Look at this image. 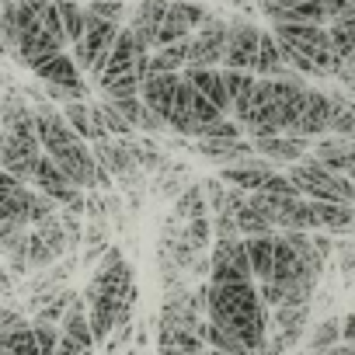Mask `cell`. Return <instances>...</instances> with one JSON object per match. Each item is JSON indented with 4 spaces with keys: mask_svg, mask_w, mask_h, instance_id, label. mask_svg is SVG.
<instances>
[{
    "mask_svg": "<svg viewBox=\"0 0 355 355\" xmlns=\"http://www.w3.org/2000/svg\"><path fill=\"white\" fill-rule=\"evenodd\" d=\"M261 28L251 21H230V35H227V53H223V67L227 70H254L258 67V53H261Z\"/></svg>",
    "mask_w": 355,
    "mask_h": 355,
    "instance_id": "cell-7",
    "label": "cell"
},
{
    "mask_svg": "<svg viewBox=\"0 0 355 355\" xmlns=\"http://www.w3.org/2000/svg\"><path fill=\"white\" fill-rule=\"evenodd\" d=\"M39 157H42V150H32V146H25V143L4 136V153H0V164H4L8 174H15V178H21V182L32 185V174H35Z\"/></svg>",
    "mask_w": 355,
    "mask_h": 355,
    "instance_id": "cell-17",
    "label": "cell"
},
{
    "mask_svg": "<svg viewBox=\"0 0 355 355\" xmlns=\"http://www.w3.org/2000/svg\"><path fill=\"white\" fill-rule=\"evenodd\" d=\"M327 18H331V25L345 21V18H355V4L352 0H327Z\"/></svg>",
    "mask_w": 355,
    "mask_h": 355,
    "instance_id": "cell-34",
    "label": "cell"
},
{
    "mask_svg": "<svg viewBox=\"0 0 355 355\" xmlns=\"http://www.w3.org/2000/svg\"><path fill=\"white\" fill-rule=\"evenodd\" d=\"M313 157L327 164L338 174H348L355 164V139L352 136H331V139H313Z\"/></svg>",
    "mask_w": 355,
    "mask_h": 355,
    "instance_id": "cell-16",
    "label": "cell"
},
{
    "mask_svg": "<svg viewBox=\"0 0 355 355\" xmlns=\"http://www.w3.org/2000/svg\"><path fill=\"white\" fill-rule=\"evenodd\" d=\"M258 8L272 25H331L327 0H261Z\"/></svg>",
    "mask_w": 355,
    "mask_h": 355,
    "instance_id": "cell-5",
    "label": "cell"
},
{
    "mask_svg": "<svg viewBox=\"0 0 355 355\" xmlns=\"http://www.w3.org/2000/svg\"><path fill=\"white\" fill-rule=\"evenodd\" d=\"M56 8H60V18L67 25L70 42H80L84 32H87V4H77V0H56Z\"/></svg>",
    "mask_w": 355,
    "mask_h": 355,
    "instance_id": "cell-25",
    "label": "cell"
},
{
    "mask_svg": "<svg viewBox=\"0 0 355 355\" xmlns=\"http://www.w3.org/2000/svg\"><path fill=\"white\" fill-rule=\"evenodd\" d=\"M119 32H122V21H108V18H98V15L87 11V32H84L80 42L70 46V53H73L77 67L84 73H91L94 80L105 73V63H108V53H112Z\"/></svg>",
    "mask_w": 355,
    "mask_h": 355,
    "instance_id": "cell-3",
    "label": "cell"
},
{
    "mask_svg": "<svg viewBox=\"0 0 355 355\" xmlns=\"http://www.w3.org/2000/svg\"><path fill=\"white\" fill-rule=\"evenodd\" d=\"M331 42H334V53H338L341 63H355V18L334 21L331 25Z\"/></svg>",
    "mask_w": 355,
    "mask_h": 355,
    "instance_id": "cell-27",
    "label": "cell"
},
{
    "mask_svg": "<svg viewBox=\"0 0 355 355\" xmlns=\"http://www.w3.org/2000/svg\"><path fill=\"white\" fill-rule=\"evenodd\" d=\"M209 355H230V352H220V348H213V352H209Z\"/></svg>",
    "mask_w": 355,
    "mask_h": 355,
    "instance_id": "cell-39",
    "label": "cell"
},
{
    "mask_svg": "<svg viewBox=\"0 0 355 355\" xmlns=\"http://www.w3.org/2000/svg\"><path fill=\"white\" fill-rule=\"evenodd\" d=\"M25 324H32V320H28V317H21V313L15 310V303H8L4 310H0V334L18 331V327H25Z\"/></svg>",
    "mask_w": 355,
    "mask_h": 355,
    "instance_id": "cell-33",
    "label": "cell"
},
{
    "mask_svg": "<svg viewBox=\"0 0 355 355\" xmlns=\"http://www.w3.org/2000/svg\"><path fill=\"white\" fill-rule=\"evenodd\" d=\"M84 300H87V313H91V327H94L98 345H105L112 338V331H119L122 324H132L139 289L132 282L129 261L122 258V248L112 244L105 251V258L98 261V268L84 289Z\"/></svg>",
    "mask_w": 355,
    "mask_h": 355,
    "instance_id": "cell-1",
    "label": "cell"
},
{
    "mask_svg": "<svg viewBox=\"0 0 355 355\" xmlns=\"http://www.w3.org/2000/svg\"><path fill=\"white\" fill-rule=\"evenodd\" d=\"M213 209H209V196H206V189L202 185H185V192L174 199V216L178 220H199V216H209Z\"/></svg>",
    "mask_w": 355,
    "mask_h": 355,
    "instance_id": "cell-21",
    "label": "cell"
},
{
    "mask_svg": "<svg viewBox=\"0 0 355 355\" xmlns=\"http://www.w3.org/2000/svg\"><path fill=\"white\" fill-rule=\"evenodd\" d=\"M313 209L320 216V230H331L334 237H355V206L352 202L313 199Z\"/></svg>",
    "mask_w": 355,
    "mask_h": 355,
    "instance_id": "cell-18",
    "label": "cell"
},
{
    "mask_svg": "<svg viewBox=\"0 0 355 355\" xmlns=\"http://www.w3.org/2000/svg\"><path fill=\"white\" fill-rule=\"evenodd\" d=\"M331 132L355 139V101L345 91H331Z\"/></svg>",
    "mask_w": 355,
    "mask_h": 355,
    "instance_id": "cell-22",
    "label": "cell"
},
{
    "mask_svg": "<svg viewBox=\"0 0 355 355\" xmlns=\"http://www.w3.org/2000/svg\"><path fill=\"white\" fill-rule=\"evenodd\" d=\"M227 35H230V21L213 15L196 35H192V49H189V67H223V53H227Z\"/></svg>",
    "mask_w": 355,
    "mask_h": 355,
    "instance_id": "cell-6",
    "label": "cell"
},
{
    "mask_svg": "<svg viewBox=\"0 0 355 355\" xmlns=\"http://www.w3.org/2000/svg\"><path fill=\"white\" fill-rule=\"evenodd\" d=\"M202 189H206V196H209L213 216H216V213H241V206H244L248 196H251V192H244V189L223 182V178H206Z\"/></svg>",
    "mask_w": 355,
    "mask_h": 355,
    "instance_id": "cell-19",
    "label": "cell"
},
{
    "mask_svg": "<svg viewBox=\"0 0 355 355\" xmlns=\"http://www.w3.org/2000/svg\"><path fill=\"white\" fill-rule=\"evenodd\" d=\"M108 223L105 220H91L87 230H84V265H94L98 258H105L108 251Z\"/></svg>",
    "mask_w": 355,
    "mask_h": 355,
    "instance_id": "cell-26",
    "label": "cell"
},
{
    "mask_svg": "<svg viewBox=\"0 0 355 355\" xmlns=\"http://www.w3.org/2000/svg\"><path fill=\"white\" fill-rule=\"evenodd\" d=\"M345 341H352V345H355V313H348V317H345Z\"/></svg>",
    "mask_w": 355,
    "mask_h": 355,
    "instance_id": "cell-37",
    "label": "cell"
},
{
    "mask_svg": "<svg viewBox=\"0 0 355 355\" xmlns=\"http://www.w3.org/2000/svg\"><path fill=\"white\" fill-rule=\"evenodd\" d=\"M129 338H132V324H122V327L112 331V338L101 345V355H122V348H125Z\"/></svg>",
    "mask_w": 355,
    "mask_h": 355,
    "instance_id": "cell-32",
    "label": "cell"
},
{
    "mask_svg": "<svg viewBox=\"0 0 355 355\" xmlns=\"http://www.w3.org/2000/svg\"><path fill=\"white\" fill-rule=\"evenodd\" d=\"M209 258H213L209 282L254 279V268H251V254H248V241L244 237H216L213 248H209Z\"/></svg>",
    "mask_w": 355,
    "mask_h": 355,
    "instance_id": "cell-4",
    "label": "cell"
},
{
    "mask_svg": "<svg viewBox=\"0 0 355 355\" xmlns=\"http://www.w3.org/2000/svg\"><path fill=\"white\" fill-rule=\"evenodd\" d=\"M196 150L216 164H244L261 157L254 139H196Z\"/></svg>",
    "mask_w": 355,
    "mask_h": 355,
    "instance_id": "cell-15",
    "label": "cell"
},
{
    "mask_svg": "<svg viewBox=\"0 0 355 355\" xmlns=\"http://www.w3.org/2000/svg\"><path fill=\"white\" fill-rule=\"evenodd\" d=\"M94 348H87L84 341H77V338H70V334H63L60 338V348H56V355H91Z\"/></svg>",
    "mask_w": 355,
    "mask_h": 355,
    "instance_id": "cell-35",
    "label": "cell"
},
{
    "mask_svg": "<svg viewBox=\"0 0 355 355\" xmlns=\"http://www.w3.org/2000/svg\"><path fill=\"white\" fill-rule=\"evenodd\" d=\"M136 56H139V39L132 32V25H122L112 53H108V63H105V73L94 80V84H108V80H119L125 73H136Z\"/></svg>",
    "mask_w": 355,
    "mask_h": 355,
    "instance_id": "cell-10",
    "label": "cell"
},
{
    "mask_svg": "<svg viewBox=\"0 0 355 355\" xmlns=\"http://www.w3.org/2000/svg\"><path fill=\"white\" fill-rule=\"evenodd\" d=\"M338 254H341V272L355 279V244L352 241H341L338 244Z\"/></svg>",
    "mask_w": 355,
    "mask_h": 355,
    "instance_id": "cell-36",
    "label": "cell"
},
{
    "mask_svg": "<svg viewBox=\"0 0 355 355\" xmlns=\"http://www.w3.org/2000/svg\"><path fill=\"white\" fill-rule=\"evenodd\" d=\"M275 234H258V237H244L248 241V254H251V268L258 282H268L275 275Z\"/></svg>",
    "mask_w": 355,
    "mask_h": 355,
    "instance_id": "cell-20",
    "label": "cell"
},
{
    "mask_svg": "<svg viewBox=\"0 0 355 355\" xmlns=\"http://www.w3.org/2000/svg\"><path fill=\"white\" fill-rule=\"evenodd\" d=\"M223 77H227V87H230V94H234V105L258 84V73L254 70H227L223 67Z\"/></svg>",
    "mask_w": 355,
    "mask_h": 355,
    "instance_id": "cell-30",
    "label": "cell"
},
{
    "mask_svg": "<svg viewBox=\"0 0 355 355\" xmlns=\"http://www.w3.org/2000/svg\"><path fill=\"white\" fill-rule=\"evenodd\" d=\"M275 174L279 171L268 164V157H254V160H244V164H227L220 171L223 182H230V185H237L244 192H265Z\"/></svg>",
    "mask_w": 355,
    "mask_h": 355,
    "instance_id": "cell-9",
    "label": "cell"
},
{
    "mask_svg": "<svg viewBox=\"0 0 355 355\" xmlns=\"http://www.w3.org/2000/svg\"><path fill=\"white\" fill-rule=\"evenodd\" d=\"M352 4H355V0H352Z\"/></svg>",
    "mask_w": 355,
    "mask_h": 355,
    "instance_id": "cell-40",
    "label": "cell"
},
{
    "mask_svg": "<svg viewBox=\"0 0 355 355\" xmlns=\"http://www.w3.org/2000/svg\"><path fill=\"white\" fill-rule=\"evenodd\" d=\"M254 146H258V153L268 157L272 164H300L303 157H310L313 139H300V136L279 132V136H261V139H254Z\"/></svg>",
    "mask_w": 355,
    "mask_h": 355,
    "instance_id": "cell-12",
    "label": "cell"
},
{
    "mask_svg": "<svg viewBox=\"0 0 355 355\" xmlns=\"http://www.w3.org/2000/svg\"><path fill=\"white\" fill-rule=\"evenodd\" d=\"M223 115H234V94L227 87V77H223V67H185L182 70Z\"/></svg>",
    "mask_w": 355,
    "mask_h": 355,
    "instance_id": "cell-11",
    "label": "cell"
},
{
    "mask_svg": "<svg viewBox=\"0 0 355 355\" xmlns=\"http://www.w3.org/2000/svg\"><path fill=\"white\" fill-rule=\"evenodd\" d=\"M272 32L279 35L289 67H296L306 77H334V70L341 67L334 42H331V28L324 25H272Z\"/></svg>",
    "mask_w": 355,
    "mask_h": 355,
    "instance_id": "cell-2",
    "label": "cell"
},
{
    "mask_svg": "<svg viewBox=\"0 0 355 355\" xmlns=\"http://www.w3.org/2000/svg\"><path fill=\"white\" fill-rule=\"evenodd\" d=\"M185 230H189V237H192V244H196L199 251H206V248L213 244V237H216V230H213V216L189 220V223H185Z\"/></svg>",
    "mask_w": 355,
    "mask_h": 355,
    "instance_id": "cell-31",
    "label": "cell"
},
{
    "mask_svg": "<svg viewBox=\"0 0 355 355\" xmlns=\"http://www.w3.org/2000/svg\"><path fill=\"white\" fill-rule=\"evenodd\" d=\"M0 355H42V345L35 338V324L0 334Z\"/></svg>",
    "mask_w": 355,
    "mask_h": 355,
    "instance_id": "cell-23",
    "label": "cell"
},
{
    "mask_svg": "<svg viewBox=\"0 0 355 355\" xmlns=\"http://www.w3.org/2000/svg\"><path fill=\"white\" fill-rule=\"evenodd\" d=\"M324 132H331V94H324L320 87H306L303 108H300L296 122L289 125V136L317 139Z\"/></svg>",
    "mask_w": 355,
    "mask_h": 355,
    "instance_id": "cell-8",
    "label": "cell"
},
{
    "mask_svg": "<svg viewBox=\"0 0 355 355\" xmlns=\"http://www.w3.org/2000/svg\"><path fill=\"white\" fill-rule=\"evenodd\" d=\"M125 355H146V352H143V348H139V345H136V348H129V352H125Z\"/></svg>",
    "mask_w": 355,
    "mask_h": 355,
    "instance_id": "cell-38",
    "label": "cell"
},
{
    "mask_svg": "<svg viewBox=\"0 0 355 355\" xmlns=\"http://www.w3.org/2000/svg\"><path fill=\"white\" fill-rule=\"evenodd\" d=\"M63 112H67V119H70V125L87 139V143H98V139H108V129H105V115H101V105L98 101H70V105H63Z\"/></svg>",
    "mask_w": 355,
    "mask_h": 355,
    "instance_id": "cell-14",
    "label": "cell"
},
{
    "mask_svg": "<svg viewBox=\"0 0 355 355\" xmlns=\"http://www.w3.org/2000/svg\"><path fill=\"white\" fill-rule=\"evenodd\" d=\"M167 8H171V0H139L136 11H132V32L139 39V46L146 49H157V35H160V25L167 18Z\"/></svg>",
    "mask_w": 355,
    "mask_h": 355,
    "instance_id": "cell-13",
    "label": "cell"
},
{
    "mask_svg": "<svg viewBox=\"0 0 355 355\" xmlns=\"http://www.w3.org/2000/svg\"><path fill=\"white\" fill-rule=\"evenodd\" d=\"M101 105V115H105V129H108V136H119V139H132V132H136V125L119 112V105L115 101H108V98H101L98 101Z\"/></svg>",
    "mask_w": 355,
    "mask_h": 355,
    "instance_id": "cell-28",
    "label": "cell"
},
{
    "mask_svg": "<svg viewBox=\"0 0 355 355\" xmlns=\"http://www.w3.org/2000/svg\"><path fill=\"white\" fill-rule=\"evenodd\" d=\"M42 91L53 105H70V101H84L87 98V84H56V80H42Z\"/></svg>",
    "mask_w": 355,
    "mask_h": 355,
    "instance_id": "cell-29",
    "label": "cell"
},
{
    "mask_svg": "<svg viewBox=\"0 0 355 355\" xmlns=\"http://www.w3.org/2000/svg\"><path fill=\"white\" fill-rule=\"evenodd\" d=\"M341 341H345V317H324V320L310 331L306 352H327V348H334V345H341Z\"/></svg>",
    "mask_w": 355,
    "mask_h": 355,
    "instance_id": "cell-24",
    "label": "cell"
}]
</instances>
